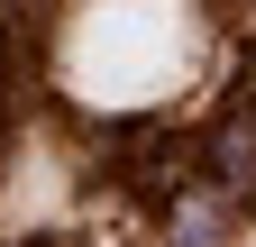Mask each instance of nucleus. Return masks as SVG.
<instances>
[{
    "label": "nucleus",
    "instance_id": "nucleus-1",
    "mask_svg": "<svg viewBox=\"0 0 256 247\" xmlns=\"http://www.w3.org/2000/svg\"><path fill=\"white\" fill-rule=\"evenodd\" d=\"M55 64L92 110H156L202 64V18L183 0H82Z\"/></svg>",
    "mask_w": 256,
    "mask_h": 247
}]
</instances>
